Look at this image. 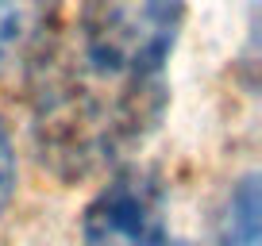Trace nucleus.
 Instances as JSON below:
<instances>
[{"instance_id": "nucleus-1", "label": "nucleus", "mask_w": 262, "mask_h": 246, "mask_svg": "<svg viewBox=\"0 0 262 246\" xmlns=\"http://www.w3.org/2000/svg\"><path fill=\"white\" fill-rule=\"evenodd\" d=\"M162 77H116L74 46L42 50L31 81V142L58 181H93L135 154L166 115Z\"/></svg>"}, {"instance_id": "nucleus-2", "label": "nucleus", "mask_w": 262, "mask_h": 246, "mask_svg": "<svg viewBox=\"0 0 262 246\" xmlns=\"http://www.w3.org/2000/svg\"><path fill=\"white\" fill-rule=\"evenodd\" d=\"M185 23V0H85L74 50L116 77H162Z\"/></svg>"}, {"instance_id": "nucleus-3", "label": "nucleus", "mask_w": 262, "mask_h": 246, "mask_svg": "<svg viewBox=\"0 0 262 246\" xmlns=\"http://www.w3.org/2000/svg\"><path fill=\"white\" fill-rule=\"evenodd\" d=\"M166 192L147 169H116L85 204L81 246H162Z\"/></svg>"}, {"instance_id": "nucleus-4", "label": "nucleus", "mask_w": 262, "mask_h": 246, "mask_svg": "<svg viewBox=\"0 0 262 246\" xmlns=\"http://www.w3.org/2000/svg\"><path fill=\"white\" fill-rule=\"evenodd\" d=\"M58 0H0V73L35 66L54 31Z\"/></svg>"}, {"instance_id": "nucleus-5", "label": "nucleus", "mask_w": 262, "mask_h": 246, "mask_svg": "<svg viewBox=\"0 0 262 246\" xmlns=\"http://www.w3.org/2000/svg\"><path fill=\"white\" fill-rule=\"evenodd\" d=\"M228 246H262V200L258 181L243 177L228 204Z\"/></svg>"}, {"instance_id": "nucleus-6", "label": "nucleus", "mask_w": 262, "mask_h": 246, "mask_svg": "<svg viewBox=\"0 0 262 246\" xmlns=\"http://www.w3.org/2000/svg\"><path fill=\"white\" fill-rule=\"evenodd\" d=\"M16 177H19V162H16V142L4 115H0V215L8 212L12 196H16Z\"/></svg>"}, {"instance_id": "nucleus-7", "label": "nucleus", "mask_w": 262, "mask_h": 246, "mask_svg": "<svg viewBox=\"0 0 262 246\" xmlns=\"http://www.w3.org/2000/svg\"><path fill=\"white\" fill-rule=\"evenodd\" d=\"M162 246H189V242H162Z\"/></svg>"}]
</instances>
